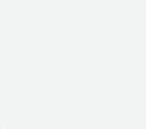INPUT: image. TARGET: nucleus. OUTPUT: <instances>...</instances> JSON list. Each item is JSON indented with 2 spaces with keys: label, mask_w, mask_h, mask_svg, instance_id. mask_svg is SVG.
Returning <instances> with one entry per match:
<instances>
[]
</instances>
